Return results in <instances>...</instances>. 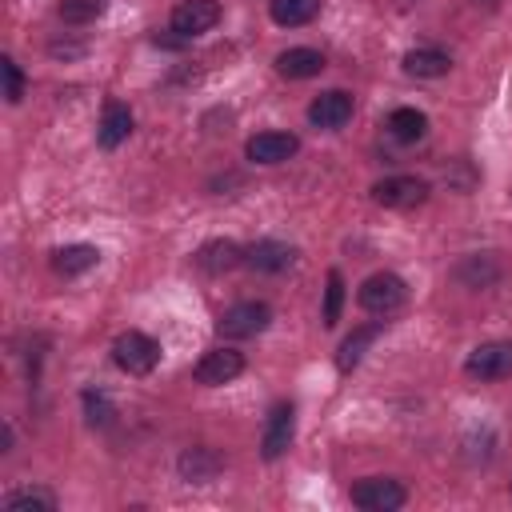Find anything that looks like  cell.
I'll list each match as a JSON object with an SVG mask.
<instances>
[{
  "instance_id": "1",
  "label": "cell",
  "mask_w": 512,
  "mask_h": 512,
  "mask_svg": "<svg viewBox=\"0 0 512 512\" xmlns=\"http://www.w3.org/2000/svg\"><path fill=\"white\" fill-rule=\"evenodd\" d=\"M112 360H116V368L120 372H128V376H148L156 364H160V344L148 336V332H120L116 340H112Z\"/></svg>"
},
{
  "instance_id": "2",
  "label": "cell",
  "mask_w": 512,
  "mask_h": 512,
  "mask_svg": "<svg viewBox=\"0 0 512 512\" xmlns=\"http://www.w3.org/2000/svg\"><path fill=\"white\" fill-rule=\"evenodd\" d=\"M268 324H272V308H268L264 300H240V304H232V308L220 312L216 332H220L224 340H252V336H260Z\"/></svg>"
},
{
  "instance_id": "3",
  "label": "cell",
  "mask_w": 512,
  "mask_h": 512,
  "mask_svg": "<svg viewBox=\"0 0 512 512\" xmlns=\"http://www.w3.org/2000/svg\"><path fill=\"white\" fill-rule=\"evenodd\" d=\"M356 300H360L364 312L388 316V312H396V308L408 300V288H404V280H400L396 272H372V276L360 284Z\"/></svg>"
},
{
  "instance_id": "4",
  "label": "cell",
  "mask_w": 512,
  "mask_h": 512,
  "mask_svg": "<svg viewBox=\"0 0 512 512\" xmlns=\"http://www.w3.org/2000/svg\"><path fill=\"white\" fill-rule=\"evenodd\" d=\"M464 372L472 380H504L512 376V340H488V344H476L464 360Z\"/></svg>"
},
{
  "instance_id": "5",
  "label": "cell",
  "mask_w": 512,
  "mask_h": 512,
  "mask_svg": "<svg viewBox=\"0 0 512 512\" xmlns=\"http://www.w3.org/2000/svg\"><path fill=\"white\" fill-rule=\"evenodd\" d=\"M404 500H408L404 484L388 480V476H368V480L352 484V504L364 512H396Z\"/></svg>"
},
{
  "instance_id": "6",
  "label": "cell",
  "mask_w": 512,
  "mask_h": 512,
  "mask_svg": "<svg viewBox=\"0 0 512 512\" xmlns=\"http://www.w3.org/2000/svg\"><path fill=\"white\" fill-rule=\"evenodd\" d=\"M372 200H376L380 208H400V212H408V208H416V204L428 200V180H420V176H388V180L372 184Z\"/></svg>"
},
{
  "instance_id": "7",
  "label": "cell",
  "mask_w": 512,
  "mask_h": 512,
  "mask_svg": "<svg viewBox=\"0 0 512 512\" xmlns=\"http://www.w3.org/2000/svg\"><path fill=\"white\" fill-rule=\"evenodd\" d=\"M240 372H244V356H240L236 348H212V352H204V356L196 360V368H192L196 384H204V388L232 384Z\"/></svg>"
},
{
  "instance_id": "8",
  "label": "cell",
  "mask_w": 512,
  "mask_h": 512,
  "mask_svg": "<svg viewBox=\"0 0 512 512\" xmlns=\"http://www.w3.org/2000/svg\"><path fill=\"white\" fill-rule=\"evenodd\" d=\"M292 436H296V408H292L288 400H280V404H272V412H268V420H264V436H260L264 460H280V456L288 452Z\"/></svg>"
},
{
  "instance_id": "9",
  "label": "cell",
  "mask_w": 512,
  "mask_h": 512,
  "mask_svg": "<svg viewBox=\"0 0 512 512\" xmlns=\"http://www.w3.org/2000/svg\"><path fill=\"white\" fill-rule=\"evenodd\" d=\"M352 112H356V100H352V92H344V88H328V92H320V96L308 104V120H312L316 128H328V132L344 128V124L352 120Z\"/></svg>"
},
{
  "instance_id": "10",
  "label": "cell",
  "mask_w": 512,
  "mask_h": 512,
  "mask_svg": "<svg viewBox=\"0 0 512 512\" xmlns=\"http://www.w3.org/2000/svg\"><path fill=\"white\" fill-rule=\"evenodd\" d=\"M216 20H220V4L216 0H180L176 8H172V28L180 32V36H204L208 28H216Z\"/></svg>"
},
{
  "instance_id": "11",
  "label": "cell",
  "mask_w": 512,
  "mask_h": 512,
  "mask_svg": "<svg viewBox=\"0 0 512 512\" xmlns=\"http://www.w3.org/2000/svg\"><path fill=\"white\" fill-rule=\"evenodd\" d=\"M248 160L252 164H284L300 152V140L292 132H256L248 144H244Z\"/></svg>"
},
{
  "instance_id": "12",
  "label": "cell",
  "mask_w": 512,
  "mask_h": 512,
  "mask_svg": "<svg viewBox=\"0 0 512 512\" xmlns=\"http://www.w3.org/2000/svg\"><path fill=\"white\" fill-rule=\"evenodd\" d=\"M176 468H180V476L188 484H208V480H216L224 472V456L216 448H208V444H196V448H184L180 452Z\"/></svg>"
},
{
  "instance_id": "13",
  "label": "cell",
  "mask_w": 512,
  "mask_h": 512,
  "mask_svg": "<svg viewBox=\"0 0 512 512\" xmlns=\"http://www.w3.org/2000/svg\"><path fill=\"white\" fill-rule=\"evenodd\" d=\"M292 260H296V248L284 240H256L252 248H244V264L252 272H284L292 268Z\"/></svg>"
},
{
  "instance_id": "14",
  "label": "cell",
  "mask_w": 512,
  "mask_h": 512,
  "mask_svg": "<svg viewBox=\"0 0 512 512\" xmlns=\"http://www.w3.org/2000/svg\"><path fill=\"white\" fill-rule=\"evenodd\" d=\"M236 264H244V248L236 244V240H208V244H200V252H196V268L200 272H208V276H220V272H232Z\"/></svg>"
},
{
  "instance_id": "15",
  "label": "cell",
  "mask_w": 512,
  "mask_h": 512,
  "mask_svg": "<svg viewBox=\"0 0 512 512\" xmlns=\"http://www.w3.org/2000/svg\"><path fill=\"white\" fill-rule=\"evenodd\" d=\"M128 136H132V112H128V104L108 100L104 104V116H100V128H96L100 148H120Z\"/></svg>"
},
{
  "instance_id": "16",
  "label": "cell",
  "mask_w": 512,
  "mask_h": 512,
  "mask_svg": "<svg viewBox=\"0 0 512 512\" xmlns=\"http://www.w3.org/2000/svg\"><path fill=\"white\" fill-rule=\"evenodd\" d=\"M96 264H100V248H92V244H64V248L52 252V268H56V276H64V280L84 276V272L96 268Z\"/></svg>"
},
{
  "instance_id": "17",
  "label": "cell",
  "mask_w": 512,
  "mask_h": 512,
  "mask_svg": "<svg viewBox=\"0 0 512 512\" xmlns=\"http://www.w3.org/2000/svg\"><path fill=\"white\" fill-rule=\"evenodd\" d=\"M276 72L284 80H308V76L324 72V56L316 48H288V52L276 56Z\"/></svg>"
},
{
  "instance_id": "18",
  "label": "cell",
  "mask_w": 512,
  "mask_h": 512,
  "mask_svg": "<svg viewBox=\"0 0 512 512\" xmlns=\"http://www.w3.org/2000/svg\"><path fill=\"white\" fill-rule=\"evenodd\" d=\"M448 68H452V56L440 52V48H412V52H404V72L408 76L432 80V76H444Z\"/></svg>"
},
{
  "instance_id": "19",
  "label": "cell",
  "mask_w": 512,
  "mask_h": 512,
  "mask_svg": "<svg viewBox=\"0 0 512 512\" xmlns=\"http://www.w3.org/2000/svg\"><path fill=\"white\" fill-rule=\"evenodd\" d=\"M388 136L392 140H400V144H416V140H424V132H428V116L420 112V108H396V112H388Z\"/></svg>"
},
{
  "instance_id": "20",
  "label": "cell",
  "mask_w": 512,
  "mask_h": 512,
  "mask_svg": "<svg viewBox=\"0 0 512 512\" xmlns=\"http://www.w3.org/2000/svg\"><path fill=\"white\" fill-rule=\"evenodd\" d=\"M268 12H272V20H276L280 28H300V24L316 20L320 0H272Z\"/></svg>"
},
{
  "instance_id": "21",
  "label": "cell",
  "mask_w": 512,
  "mask_h": 512,
  "mask_svg": "<svg viewBox=\"0 0 512 512\" xmlns=\"http://www.w3.org/2000/svg\"><path fill=\"white\" fill-rule=\"evenodd\" d=\"M496 276H500V268L492 256H464L456 264V280H464L468 288H488Z\"/></svg>"
},
{
  "instance_id": "22",
  "label": "cell",
  "mask_w": 512,
  "mask_h": 512,
  "mask_svg": "<svg viewBox=\"0 0 512 512\" xmlns=\"http://www.w3.org/2000/svg\"><path fill=\"white\" fill-rule=\"evenodd\" d=\"M376 332H380V328H376V324H368V328H356V332L340 344V356H336L340 372H348V368H356V364H360V356H364V348L376 340Z\"/></svg>"
},
{
  "instance_id": "23",
  "label": "cell",
  "mask_w": 512,
  "mask_h": 512,
  "mask_svg": "<svg viewBox=\"0 0 512 512\" xmlns=\"http://www.w3.org/2000/svg\"><path fill=\"white\" fill-rule=\"evenodd\" d=\"M4 508H8V512H24V508L56 512V496H52L48 488H20V492H8V496H4Z\"/></svg>"
},
{
  "instance_id": "24",
  "label": "cell",
  "mask_w": 512,
  "mask_h": 512,
  "mask_svg": "<svg viewBox=\"0 0 512 512\" xmlns=\"http://www.w3.org/2000/svg\"><path fill=\"white\" fill-rule=\"evenodd\" d=\"M104 8H108V0H60L56 4L64 24H92L96 16H104Z\"/></svg>"
},
{
  "instance_id": "25",
  "label": "cell",
  "mask_w": 512,
  "mask_h": 512,
  "mask_svg": "<svg viewBox=\"0 0 512 512\" xmlns=\"http://www.w3.org/2000/svg\"><path fill=\"white\" fill-rule=\"evenodd\" d=\"M80 400H84V416H88V424H92V428H104V424H112L116 408H112V400H108L104 392L88 388V392H84Z\"/></svg>"
},
{
  "instance_id": "26",
  "label": "cell",
  "mask_w": 512,
  "mask_h": 512,
  "mask_svg": "<svg viewBox=\"0 0 512 512\" xmlns=\"http://www.w3.org/2000/svg\"><path fill=\"white\" fill-rule=\"evenodd\" d=\"M340 304H344V276L328 272V296H324V324L328 328L340 320Z\"/></svg>"
},
{
  "instance_id": "27",
  "label": "cell",
  "mask_w": 512,
  "mask_h": 512,
  "mask_svg": "<svg viewBox=\"0 0 512 512\" xmlns=\"http://www.w3.org/2000/svg\"><path fill=\"white\" fill-rule=\"evenodd\" d=\"M0 72H4V100H8V104H20V96H24V72L16 68L12 56L0 60Z\"/></svg>"
},
{
  "instance_id": "28",
  "label": "cell",
  "mask_w": 512,
  "mask_h": 512,
  "mask_svg": "<svg viewBox=\"0 0 512 512\" xmlns=\"http://www.w3.org/2000/svg\"><path fill=\"white\" fill-rule=\"evenodd\" d=\"M152 44H156V48H172V52H176V48H184V44H188V36H180L176 28H164V32H152Z\"/></svg>"
}]
</instances>
